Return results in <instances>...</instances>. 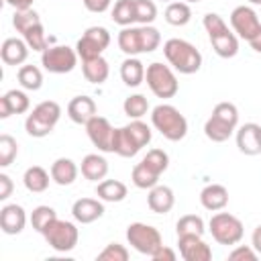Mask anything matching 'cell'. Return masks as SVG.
I'll use <instances>...</instances> for the list:
<instances>
[{
	"label": "cell",
	"instance_id": "cell-1",
	"mask_svg": "<svg viewBox=\"0 0 261 261\" xmlns=\"http://www.w3.org/2000/svg\"><path fill=\"white\" fill-rule=\"evenodd\" d=\"M116 41H118V49L126 57H137L141 53H153L161 45V33L151 24L122 27Z\"/></svg>",
	"mask_w": 261,
	"mask_h": 261
},
{
	"label": "cell",
	"instance_id": "cell-2",
	"mask_svg": "<svg viewBox=\"0 0 261 261\" xmlns=\"http://www.w3.org/2000/svg\"><path fill=\"white\" fill-rule=\"evenodd\" d=\"M151 137H153V133H151L149 124H145L141 118L130 120L128 124L116 128L112 153H116L120 157H135L143 147H147L151 143Z\"/></svg>",
	"mask_w": 261,
	"mask_h": 261
},
{
	"label": "cell",
	"instance_id": "cell-3",
	"mask_svg": "<svg viewBox=\"0 0 261 261\" xmlns=\"http://www.w3.org/2000/svg\"><path fill=\"white\" fill-rule=\"evenodd\" d=\"M202 24H204L208 39L212 43V49L218 57L230 59L239 53V37L234 35V31L228 29V24L224 22V18L220 14H216V12L204 14Z\"/></svg>",
	"mask_w": 261,
	"mask_h": 261
},
{
	"label": "cell",
	"instance_id": "cell-4",
	"mask_svg": "<svg viewBox=\"0 0 261 261\" xmlns=\"http://www.w3.org/2000/svg\"><path fill=\"white\" fill-rule=\"evenodd\" d=\"M239 126V108L232 102H218L204 122V135L212 143H224Z\"/></svg>",
	"mask_w": 261,
	"mask_h": 261
},
{
	"label": "cell",
	"instance_id": "cell-5",
	"mask_svg": "<svg viewBox=\"0 0 261 261\" xmlns=\"http://www.w3.org/2000/svg\"><path fill=\"white\" fill-rule=\"evenodd\" d=\"M163 55L167 63L184 75H192L202 67V53L186 39H167L163 43Z\"/></svg>",
	"mask_w": 261,
	"mask_h": 261
},
{
	"label": "cell",
	"instance_id": "cell-6",
	"mask_svg": "<svg viewBox=\"0 0 261 261\" xmlns=\"http://www.w3.org/2000/svg\"><path fill=\"white\" fill-rule=\"evenodd\" d=\"M151 124L155 130L161 133L167 141H181L188 135V120L186 116L171 104H157L151 110Z\"/></svg>",
	"mask_w": 261,
	"mask_h": 261
},
{
	"label": "cell",
	"instance_id": "cell-7",
	"mask_svg": "<svg viewBox=\"0 0 261 261\" xmlns=\"http://www.w3.org/2000/svg\"><path fill=\"white\" fill-rule=\"evenodd\" d=\"M59 118H61V106L55 100H43L27 116L24 130H27L29 137L43 139V137H47L55 128V124L59 122Z\"/></svg>",
	"mask_w": 261,
	"mask_h": 261
},
{
	"label": "cell",
	"instance_id": "cell-8",
	"mask_svg": "<svg viewBox=\"0 0 261 261\" xmlns=\"http://www.w3.org/2000/svg\"><path fill=\"white\" fill-rule=\"evenodd\" d=\"M145 82H147L149 90L157 98H163V100L173 98L179 92V82L175 77V69L171 65L161 63V61H153L147 65Z\"/></svg>",
	"mask_w": 261,
	"mask_h": 261
},
{
	"label": "cell",
	"instance_id": "cell-9",
	"mask_svg": "<svg viewBox=\"0 0 261 261\" xmlns=\"http://www.w3.org/2000/svg\"><path fill=\"white\" fill-rule=\"evenodd\" d=\"M208 230H210V234H212V239L218 243V245H230V247H234V245H239L241 243V239H243V234H245V226H243V222L234 216V214H230V212H216V214H212V218H210V222H208Z\"/></svg>",
	"mask_w": 261,
	"mask_h": 261
},
{
	"label": "cell",
	"instance_id": "cell-10",
	"mask_svg": "<svg viewBox=\"0 0 261 261\" xmlns=\"http://www.w3.org/2000/svg\"><path fill=\"white\" fill-rule=\"evenodd\" d=\"M43 237H45L47 245L53 251H57V253H69V251L75 249V245L80 241V230H77V226L73 222L55 218L43 230Z\"/></svg>",
	"mask_w": 261,
	"mask_h": 261
},
{
	"label": "cell",
	"instance_id": "cell-11",
	"mask_svg": "<svg viewBox=\"0 0 261 261\" xmlns=\"http://www.w3.org/2000/svg\"><path fill=\"white\" fill-rule=\"evenodd\" d=\"M126 241H128V245L137 253L147 255V257H151L163 245L161 232L155 226L145 224V222H133V224H128L126 226Z\"/></svg>",
	"mask_w": 261,
	"mask_h": 261
},
{
	"label": "cell",
	"instance_id": "cell-12",
	"mask_svg": "<svg viewBox=\"0 0 261 261\" xmlns=\"http://www.w3.org/2000/svg\"><path fill=\"white\" fill-rule=\"evenodd\" d=\"M77 51L67 45H49L41 53V65L49 73H69L77 65Z\"/></svg>",
	"mask_w": 261,
	"mask_h": 261
},
{
	"label": "cell",
	"instance_id": "cell-13",
	"mask_svg": "<svg viewBox=\"0 0 261 261\" xmlns=\"http://www.w3.org/2000/svg\"><path fill=\"white\" fill-rule=\"evenodd\" d=\"M108 45H110L108 29H104V27H88L84 31V35L77 39L75 51H77V57L82 61H86V59L100 57L104 53V49H108Z\"/></svg>",
	"mask_w": 261,
	"mask_h": 261
},
{
	"label": "cell",
	"instance_id": "cell-14",
	"mask_svg": "<svg viewBox=\"0 0 261 261\" xmlns=\"http://www.w3.org/2000/svg\"><path fill=\"white\" fill-rule=\"evenodd\" d=\"M230 27L239 39H245L249 43L255 37V33L261 29V20H259V14L251 6L241 4L232 8L230 12Z\"/></svg>",
	"mask_w": 261,
	"mask_h": 261
},
{
	"label": "cell",
	"instance_id": "cell-15",
	"mask_svg": "<svg viewBox=\"0 0 261 261\" xmlns=\"http://www.w3.org/2000/svg\"><path fill=\"white\" fill-rule=\"evenodd\" d=\"M86 133H88V139L92 141V145L102 151V153H112V143H114V133L116 128L110 124L108 118L104 116H94L90 118L86 124Z\"/></svg>",
	"mask_w": 261,
	"mask_h": 261
},
{
	"label": "cell",
	"instance_id": "cell-16",
	"mask_svg": "<svg viewBox=\"0 0 261 261\" xmlns=\"http://www.w3.org/2000/svg\"><path fill=\"white\" fill-rule=\"evenodd\" d=\"M177 249L181 259L186 261H210L212 249L208 243L202 241L200 234H181L177 237Z\"/></svg>",
	"mask_w": 261,
	"mask_h": 261
},
{
	"label": "cell",
	"instance_id": "cell-17",
	"mask_svg": "<svg viewBox=\"0 0 261 261\" xmlns=\"http://www.w3.org/2000/svg\"><path fill=\"white\" fill-rule=\"evenodd\" d=\"M237 147L243 155H259L261 153V124L245 122L237 126Z\"/></svg>",
	"mask_w": 261,
	"mask_h": 261
},
{
	"label": "cell",
	"instance_id": "cell-18",
	"mask_svg": "<svg viewBox=\"0 0 261 261\" xmlns=\"http://www.w3.org/2000/svg\"><path fill=\"white\" fill-rule=\"evenodd\" d=\"M27 226V212L20 204H4L0 208V228L4 234H20Z\"/></svg>",
	"mask_w": 261,
	"mask_h": 261
},
{
	"label": "cell",
	"instance_id": "cell-19",
	"mask_svg": "<svg viewBox=\"0 0 261 261\" xmlns=\"http://www.w3.org/2000/svg\"><path fill=\"white\" fill-rule=\"evenodd\" d=\"M104 214V204L100 198H80L71 206V216L80 224H92Z\"/></svg>",
	"mask_w": 261,
	"mask_h": 261
},
{
	"label": "cell",
	"instance_id": "cell-20",
	"mask_svg": "<svg viewBox=\"0 0 261 261\" xmlns=\"http://www.w3.org/2000/svg\"><path fill=\"white\" fill-rule=\"evenodd\" d=\"M31 108V100L24 90H8L0 98V118H8L12 114H24Z\"/></svg>",
	"mask_w": 261,
	"mask_h": 261
},
{
	"label": "cell",
	"instance_id": "cell-21",
	"mask_svg": "<svg viewBox=\"0 0 261 261\" xmlns=\"http://www.w3.org/2000/svg\"><path fill=\"white\" fill-rule=\"evenodd\" d=\"M96 114H98V106L90 96H75L67 104V116L75 124H86Z\"/></svg>",
	"mask_w": 261,
	"mask_h": 261
},
{
	"label": "cell",
	"instance_id": "cell-22",
	"mask_svg": "<svg viewBox=\"0 0 261 261\" xmlns=\"http://www.w3.org/2000/svg\"><path fill=\"white\" fill-rule=\"evenodd\" d=\"M175 204V196H173V190L169 186H153L147 194V206L151 212L155 214H167Z\"/></svg>",
	"mask_w": 261,
	"mask_h": 261
},
{
	"label": "cell",
	"instance_id": "cell-23",
	"mask_svg": "<svg viewBox=\"0 0 261 261\" xmlns=\"http://www.w3.org/2000/svg\"><path fill=\"white\" fill-rule=\"evenodd\" d=\"M0 57L6 65H22L29 57V45L24 39L8 37L0 47Z\"/></svg>",
	"mask_w": 261,
	"mask_h": 261
},
{
	"label": "cell",
	"instance_id": "cell-24",
	"mask_svg": "<svg viewBox=\"0 0 261 261\" xmlns=\"http://www.w3.org/2000/svg\"><path fill=\"white\" fill-rule=\"evenodd\" d=\"M200 204L210 212L224 210L228 204V190L222 184H208L200 192Z\"/></svg>",
	"mask_w": 261,
	"mask_h": 261
},
{
	"label": "cell",
	"instance_id": "cell-25",
	"mask_svg": "<svg viewBox=\"0 0 261 261\" xmlns=\"http://www.w3.org/2000/svg\"><path fill=\"white\" fill-rule=\"evenodd\" d=\"M51 179L57 184V186H71L75 179H77V173H80V167L75 165L73 159L69 157H59L51 163Z\"/></svg>",
	"mask_w": 261,
	"mask_h": 261
},
{
	"label": "cell",
	"instance_id": "cell-26",
	"mask_svg": "<svg viewBox=\"0 0 261 261\" xmlns=\"http://www.w3.org/2000/svg\"><path fill=\"white\" fill-rule=\"evenodd\" d=\"M80 171L88 181H102L108 173V161L100 153H88L82 159Z\"/></svg>",
	"mask_w": 261,
	"mask_h": 261
},
{
	"label": "cell",
	"instance_id": "cell-27",
	"mask_svg": "<svg viewBox=\"0 0 261 261\" xmlns=\"http://www.w3.org/2000/svg\"><path fill=\"white\" fill-rule=\"evenodd\" d=\"M145 71H147V67L143 65V61L139 57H126L120 63V80L128 88L141 86L145 82Z\"/></svg>",
	"mask_w": 261,
	"mask_h": 261
},
{
	"label": "cell",
	"instance_id": "cell-28",
	"mask_svg": "<svg viewBox=\"0 0 261 261\" xmlns=\"http://www.w3.org/2000/svg\"><path fill=\"white\" fill-rule=\"evenodd\" d=\"M96 196L102 202L116 204V202H122L128 196V188L120 179H102L96 186Z\"/></svg>",
	"mask_w": 261,
	"mask_h": 261
},
{
	"label": "cell",
	"instance_id": "cell-29",
	"mask_svg": "<svg viewBox=\"0 0 261 261\" xmlns=\"http://www.w3.org/2000/svg\"><path fill=\"white\" fill-rule=\"evenodd\" d=\"M82 71H84V77L90 82V84H104L110 75V65L108 61L100 55V57H94V59H86L82 61Z\"/></svg>",
	"mask_w": 261,
	"mask_h": 261
},
{
	"label": "cell",
	"instance_id": "cell-30",
	"mask_svg": "<svg viewBox=\"0 0 261 261\" xmlns=\"http://www.w3.org/2000/svg\"><path fill=\"white\" fill-rule=\"evenodd\" d=\"M49 181H51V171H47V169L41 167V165L29 167V169L24 171V175H22L24 188H27L29 192H33V194L45 192V190L49 188Z\"/></svg>",
	"mask_w": 261,
	"mask_h": 261
},
{
	"label": "cell",
	"instance_id": "cell-31",
	"mask_svg": "<svg viewBox=\"0 0 261 261\" xmlns=\"http://www.w3.org/2000/svg\"><path fill=\"white\" fill-rule=\"evenodd\" d=\"M163 16L171 27H184V24H188L192 20V8L184 0H173V2L167 4Z\"/></svg>",
	"mask_w": 261,
	"mask_h": 261
},
{
	"label": "cell",
	"instance_id": "cell-32",
	"mask_svg": "<svg viewBox=\"0 0 261 261\" xmlns=\"http://www.w3.org/2000/svg\"><path fill=\"white\" fill-rule=\"evenodd\" d=\"M16 80H18L20 88L29 90V92H37L43 86V73L37 65H20L16 71Z\"/></svg>",
	"mask_w": 261,
	"mask_h": 261
},
{
	"label": "cell",
	"instance_id": "cell-33",
	"mask_svg": "<svg viewBox=\"0 0 261 261\" xmlns=\"http://www.w3.org/2000/svg\"><path fill=\"white\" fill-rule=\"evenodd\" d=\"M112 20L118 27H133L137 22L135 0H116L112 6Z\"/></svg>",
	"mask_w": 261,
	"mask_h": 261
},
{
	"label": "cell",
	"instance_id": "cell-34",
	"mask_svg": "<svg viewBox=\"0 0 261 261\" xmlns=\"http://www.w3.org/2000/svg\"><path fill=\"white\" fill-rule=\"evenodd\" d=\"M159 177H161V175H157L153 169H149L143 161L137 163V165L133 167V171H130V179H133V184H135L139 190H151L153 186L159 184Z\"/></svg>",
	"mask_w": 261,
	"mask_h": 261
},
{
	"label": "cell",
	"instance_id": "cell-35",
	"mask_svg": "<svg viewBox=\"0 0 261 261\" xmlns=\"http://www.w3.org/2000/svg\"><path fill=\"white\" fill-rule=\"evenodd\" d=\"M204 230H206V224H204V220H202V216H198V214H184L177 222H175V232H177V237H181V234H204Z\"/></svg>",
	"mask_w": 261,
	"mask_h": 261
},
{
	"label": "cell",
	"instance_id": "cell-36",
	"mask_svg": "<svg viewBox=\"0 0 261 261\" xmlns=\"http://www.w3.org/2000/svg\"><path fill=\"white\" fill-rule=\"evenodd\" d=\"M122 110L128 118L137 120V118H143L147 112H149V102L143 94H130L128 98H124L122 102Z\"/></svg>",
	"mask_w": 261,
	"mask_h": 261
},
{
	"label": "cell",
	"instance_id": "cell-37",
	"mask_svg": "<svg viewBox=\"0 0 261 261\" xmlns=\"http://www.w3.org/2000/svg\"><path fill=\"white\" fill-rule=\"evenodd\" d=\"M22 39L27 41L29 49H33V51H41V53H43V51L49 47V39H47V35H45L43 22H37V24H33L31 29H27V31L22 33Z\"/></svg>",
	"mask_w": 261,
	"mask_h": 261
},
{
	"label": "cell",
	"instance_id": "cell-38",
	"mask_svg": "<svg viewBox=\"0 0 261 261\" xmlns=\"http://www.w3.org/2000/svg\"><path fill=\"white\" fill-rule=\"evenodd\" d=\"M55 218H57L55 208H51V206H47V204H41V206L33 208V212H31V224H33V228H35L37 232H41V234H43V230H45Z\"/></svg>",
	"mask_w": 261,
	"mask_h": 261
},
{
	"label": "cell",
	"instance_id": "cell-39",
	"mask_svg": "<svg viewBox=\"0 0 261 261\" xmlns=\"http://www.w3.org/2000/svg\"><path fill=\"white\" fill-rule=\"evenodd\" d=\"M141 161H143L149 169H153L157 175L165 173L167 167H169V155H167L163 149H151V151H147V155H145Z\"/></svg>",
	"mask_w": 261,
	"mask_h": 261
},
{
	"label": "cell",
	"instance_id": "cell-40",
	"mask_svg": "<svg viewBox=\"0 0 261 261\" xmlns=\"http://www.w3.org/2000/svg\"><path fill=\"white\" fill-rule=\"evenodd\" d=\"M18 155L16 139L10 135H0V167H8Z\"/></svg>",
	"mask_w": 261,
	"mask_h": 261
},
{
	"label": "cell",
	"instance_id": "cell-41",
	"mask_svg": "<svg viewBox=\"0 0 261 261\" xmlns=\"http://www.w3.org/2000/svg\"><path fill=\"white\" fill-rule=\"evenodd\" d=\"M41 22V16L33 10V8H27V10H14L12 14V27L16 29V33H24L27 29H31L33 24Z\"/></svg>",
	"mask_w": 261,
	"mask_h": 261
},
{
	"label": "cell",
	"instance_id": "cell-42",
	"mask_svg": "<svg viewBox=\"0 0 261 261\" xmlns=\"http://www.w3.org/2000/svg\"><path fill=\"white\" fill-rule=\"evenodd\" d=\"M135 16L137 24H153L157 18V6L153 0H135Z\"/></svg>",
	"mask_w": 261,
	"mask_h": 261
},
{
	"label": "cell",
	"instance_id": "cell-43",
	"mask_svg": "<svg viewBox=\"0 0 261 261\" xmlns=\"http://www.w3.org/2000/svg\"><path fill=\"white\" fill-rule=\"evenodd\" d=\"M96 259L98 261H126L128 259V249L120 243H110L98 253Z\"/></svg>",
	"mask_w": 261,
	"mask_h": 261
},
{
	"label": "cell",
	"instance_id": "cell-44",
	"mask_svg": "<svg viewBox=\"0 0 261 261\" xmlns=\"http://www.w3.org/2000/svg\"><path fill=\"white\" fill-rule=\"evenodd\" d=\"M259 257V253L253 249V245H234V249L228 253L230 261H255Z\"/></svg>",
	"mask_w": 261,
	"mask_h": 261
},
{
	"label": "cell",
	"instance_id": "cell-45",
	"mask_svg": "<svg viewBox=\"0 0 261 261\" xmlns=\"http://www.w3.org/2000/svg\"><path fill=\"white\" fill-rule=\"evenodd\" d=\"M82 2H84L86 10H90L94 14H102V12H106L110 8V2L112 0H82Z\"/></svg>",
	"mask_w": 261,
	"mask_h": 261
},
{
	"label": "cell",
	"instance_id": "cell-46",
	"mask_svg": "<svg viewBox=\"0 0 261 261\" xmlns=\"http://www.w3.org/2000/svg\"><path fill=\"white\" fill-rule=\"evenodd\" d=\"M12 190H14V184H12L10 175L0 173V200H2V202H4V200H8V198H10V194H12Z\"/></svg>",
	"mask_w": 261,
	"mask_h": 261
},
{
	"label": "cell",
	"instance_id": "cell-47",
	"mask_svg": "<svg viewBox=\"0 0 261 261\" xmlns=\"http://www.w3.org/2000/svg\"><path fill=\"white\" fill-rule=\"evenodd\" d=\"M175 257H177V253H175L173 249L165 247V245H161V247L151 255V259H153V261H173Z\"/></svg>",
	"mask_w": 261,
	"mask_h": 261
},
{
	"label": "cell",
	"instance_id": "cell-48",
	"mask_svg": "<svg viewBox=\"0 0 261 261\" xmlns=\"http://www.w3.org/2000/svg\"><path fill=\"white\" fill-rule=\"evenodd\" d=\"M8 6H12L14 10H27V8H31L33 6V2L35 0H4Z\"/></svg>",
	"mask_w": 261,
	"mask_h": 261
},
{
	"label": "cell",
	"instance_id": "cell-49",
	"mask_svg": "<svg viewBox=\"0 0 261 261\" xmlns=\"http://www.w3.org/2000/svg\"><path fill=\"white\" fill-rule=\"evenodd\" d=\"M251 245H253V249L261 255V224L255 226V230H253V234H251Z\"/></svg>",
	"mask_w": 261,
	"mask_h": 261
},
{
	"label": "cell",
	"instance_id": "cell-50",
	"mask_svg": "<svg viewBox=\"0 0 261 261\" xmlns=\"http://www.w3.org/2000/svg\"><path fill=\"white\" fill-rule=\"evenodd\" d=\"M249 45H251V49H253L255 53H261V29L255 33V37L249 41Z\"/></svg>",
	"mask_w": 261,
	"mask_h": 261
},
{
	"label": "cell",
	"instance_id": "cell-51",
	"mask_svg": "<svg viewBox=\"0 0 261 261\" xmlns=\"http://www.w3.org/2000/svg\"><path fill=\"white\" fill-rule=\"evenodd\" d=\"M249 4H253V6H261V0H247Z\"/></svg>",
	"mask_w": 261,
	"mask_h": 261
},
{
	"label": "cell",
	"instance_id": "cell-52",
	"mask_svg": "<svg viewBox=\"0 0 261 261\" xmlns=\"http://www.w3.org/2000/svg\"><path fill=\"white\" fill-rule=\"evenodd\" d=\"M184 2H188V4H198V2H202V0H184Z\"/></svg>",
	"mask_w": 261,
	"mask_h": 261
},
{
	"label": "cell",
	"instance_id": "cell-53",
	"mask_svg": "<svg viewBox=\"0 0 261 261\" xmlns=\"http://www.w3.org/2000/svg\"><path fill=\"white\" fill-rule=\"evenodd\" d=\"M163 2H167V4H169V2H173V0H163Z\"/></svg>",
	"mask_w": 261,
	"mask_h": 261
}]
</instances>
